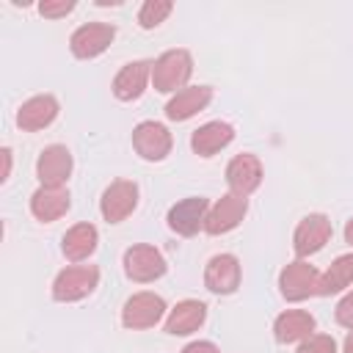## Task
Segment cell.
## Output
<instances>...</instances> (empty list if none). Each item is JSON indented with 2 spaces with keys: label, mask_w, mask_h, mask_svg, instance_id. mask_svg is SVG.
I'll return each instance as SVG.
<instances>
[{
  "label": "cell",
  "mask_w": 353,
  "mask_h": 353,
  "mask_svg": "<svg viewBox=\"0 0 353 353\" xmlns=\"http://www.w3.org/2000/svg\"><path fill=\"white\" fill-rule=\"evenodd\" d=\"M193 72V58L188 50H168L163 52L154 63H152V83L157 91L168 94V91H182L188 77Z\"/></svg>",
  "instance_id": "cell-1"
},
{
  "label": "cell",
  "mask_w": 353,
  "mask_h": 353,
  "mask_svg": "<svg viewBox=\"0 0 353 353\" xmlns=\"http://www.w3.org/2000/svg\"><path fill=\"white\" fill-rule=\"evenodd\" d=\"M97 281H99V268H94V265H72V268H63L55 276V281H52V298L61 301V303L80 301L88 292H94Z\"/></svg>",
  "instance_id": "cell-2"
},
{
  "label": "cell",
  "mask_w": 353,
  "mask_h": 353,
  "mask_svg": "<svg viewBox=\"0 0 353 353\" xmlns=\"http://www.w3.org/2000/svg\"><path fill=\"white\" fill-rule=\"evenodd\" d=\"M165 314V301L154 292H135L132 298H127L124 309H121V323L124 328L141 331V328H152L160 323V317Z\"/></svg>",
  "instance_id": "cell-3"
},
{
  "label": "cell",
  "mask_w": 353,
  "mask_h": 353,
  "mask_svg": "<svg viewBox=\"0 0 353 353\" xmlns=\"http://www.w3.org/2000/svg\"><path fill=\"white\" fill-rule=\"evenodd\" d=\"M116 39V28L113 25H105V22H88V25H80L72 39H69V47H72V55L74 58H97L102 55Z\"/></svg>",
  "instance_id": "cell-4"
},
{
  "label": "cell",
  "mask_w": 353,
  "mask_h": 353,
  "mask_svg": "<svg viewBox=\"0 0 353 353\" xmlns=\"http://www.w3.org/2000/svg\"><path fill=\"white\" fill-rule=\"evenodd\" d=\"M135 204H138V185L130 179L110 182L99 199V210L108 223H121L135 210Z\"/></svg>",
  "instance_id": "cell-5"
},
{
  "label": "cell",
  "mask_w": 353,
  "mask_h": 353,
  "mask_svg": "<svg viewBox=\"0 0 353 353\" xmlns=\"http://www.w3.org/2000/svg\"><path fill=\"white\" fill-rule=\"evenodd\" d=\"M317 281H320V273L314 270V265L303 259L290 262L279 276V287L287 301H306L309 295H317Z\"/></svg>",
  "instance_id": "cell-6"
},
{
  "label": "cell",
  "mask_w": 353,
  "mask_h": 353,
  "mask_svg": "<svg viewBox=\"0 0 353 353\" xmlns=\"http://www.w3.org/2000/svg\"><path fill=\"white\" fill-rule=\"evenodd\" d=\"M248 212V199L245 196H237V193H226L221 196L210 212H207V221H204V232L207 234H223V232H232Z\"/></svg>",
  "instance_id": "cell-7"
},
{
  "label": "cell",
  "mask_w": 353,
  "mask_h": 353,
  "mask_svg": "<svg viewBox=\"0 0 353 353\" xmlns=\"http://www.w3.org/2000/svg\"><path fill=\"white\" fill-rule=\"evenodd\" d=\"M124 273L132 281H154L165 273V259L154 245H132L124 251Z\"/></svg>",
  "instance_id": "cell-8"
},
{
  "label": "cell",
  "mask_w": 353,
  "mask_h": 353,
  "mask_svg": "<svg viewBox=\"0 0 353 353\" xmlns=\"http://www.w3.org/2000/svg\"><path fill=\"white\" fill-rule=\"evenodd\" d=\"M171 132L160 121H141L132 130V146L143 160H163L171 152Z\"/></svg>",
  "instance_id": "cell-9"
},
{
  "label": "cell",
  "mask_w": 353,
  "mask_h": 353,
  "mask_svg": "<svg viewBox=\"0 0 353 353\" xmlns=\"http://www.w3.org/2000/svg\"><path fill=\"white\" fill-rule=\"evenodd\" d=\"M207 212H210L207 199H201V196L182 199V201H176V204L168 210V226H171L176 234H182V237H193L199 229H204Z\"/></svg>",
  "instance_id": "cell-10"
},
{
  "label": "cell",
  "mask_w": 353,
  "mask_h": 353,
  "mask_svg": "<svg viewBox=\"0 0 353 353\" xmlns=\"http://www.w3.org/2000/svg\"><path fill=\"white\" fill-rule=\"evenodd\" d=\"M36 174L41 179L44 188H63V182L72 174V154L66 146L52 143L47 149H41L39 160H36Z\"/></svg>",
  "instance_id": "cell-11"
},
{
  "label": "cell",
  "mask_w": 353,
  "mask_h": 353,
  "mask_svg": "<svg viewBox=\"0 0 353 353\" xmlns=\"http://www.w3.org/2000/svg\"><path fill=\"white\" fill-rule=\"evenodd\" d=\"M328 240H331V221L323 212H312L298 223L292 248L298 256H309V254H317Z\"/></svg>",
  "instance_id": "cell-12"
},
{
  "label": "cell",
  "mask_w": 353,
  "mask_h": 353,
  "mask_svg": "<svg viewBox=\"0 0 353 353\" xmlns=\"http://www.w3.org/2000/svg\"><path fill=\"white\" fill-rule=\"evenodd\" d=\"M204 284L218 295L234 292L240 287V259L234 254H215L204 268Z\"/></svg>",
  "instance_id": "cell-13"
},
{
  "label": "cell",
  "mask_w": 353,
  "mask_h": 353,
  "mask_svg": "<svg viewBox=\"0 0 353 353\" xmlns=\"http://www.w3.org/2000/svg\"><path fill=\"white\" fill-rule=\"evenodd\" d=\"M226 182L232 188V193L237 196H248L259 188L262 182V163L254 154H237L232 157V163L226 165Z\"/></svg>",
  "instance_id": "cell-14"
},
{
  "label": "cell",
  "mask_w": 353,
  "mask_h": 353,
  "mask_svg": "<svg viewBox=\"0 0 353 353\" xmlns=\"http://www.w3.org/2000/svg\"><path fill=\"white\" fill-rule=\"evenodd\" d=\"M58 116V99L52 94H39L30 97L28 102H22V108L17 110V124L25 132H36L44 130L47 124H52Z\"/></svg>",
  "instance_id": "cell-15"
},
{
  "label": "cell",
  "mask_w": 353,
  "mask_h": 353,
  "mask_svg": "<svg viewBox=\"0 0 353 353\" xmlns=\"http://www.w3.org/2000/svg\"><path fill=\"white\" fill-rule=\"evenodd\" d=\"M152 77V63L149 61H132L127 66L119 69V74L113 77V94L121 102H132L143 94L146 80Z\"/></svg>",
  "instance_id": "cell-16"
},
{
  "label": "cell",
  "mask_w": 353,
  "mask_h": 353,
  "mask_svg": "<svg viewBox=\"0 0 353 353\" xmlns=\"http://www.w3.org/2000/svg\"><path fill=\"white\" fill-rule=\"evenodd\" d=\"M210 99H212L210 85H188L171 97V102L165 105V116L171 121H185V119L196 116L199 110H204L210 105Z\"/></svg>",
  "instance_id": "cell-17"
},
{
  "label": "cell",
  "mask_w": 353,
  "mask_h": 353,
  "mask_svg": "<svg viewBox=\"0 0 353 353\" xmlns=\"http://www.w3.org/2000/svg\"><path fill=\"white\" fill-rule=\"evenodd\" d=\"M232 141H234V127L226 121H207L190 135V146L201 157H212L215 152H221Z\"/></svg>",
  "instance_id": "cell-18"
},
{
  "label": "cell",
  "mask_w": 353,
  "mask_h": 353,
  "mask_svg": "<svg viewBox=\"0 0 353 353\" xmlns=\"http://www.w3.org/2000/svg\"><path fill=\"white\" fill-rule=\"evenodd\" d=\"M204 320H207V306L201 301H179L165 317V331L174 336H188L199 331Z\"/></svg>",
  "instance_id": "cell-19"
},
{
  "label": "cell",
  "mask_w": 353,
  "mask_h": 353,
  "mask_svg": "<svg viewBox=\"0 0 353 353\" xmlns=\"http://www.w3.org/2000/svg\"><path fill=\"white\" fill-rule=\"evenodd\" d=\"M314 331V317L303 309H290V312H281L273 323V334H276V342L281 345H292V342H303L306 336H312Z\"/></svg>",
  "instance_id": "cell-20"
},
{
  "label": "cell",
  "mask_w": 353,
  "mask_h": 353,
  "mask_svg": "<svg viewBox=\"0 0 353 353\" xmlns=\"http://www.w3.org/2000/svg\"><path fill=\"white\" fill-rule=\"evenodd\" d=\"M66 210H69V193L63 188H44L41 185L30 196V212L44 223L58 221L61 215H66Z\"/></svg>",
  "instance_id": "cell-21"
},
{
  "label": "cell",
  "mask_w": 353,
  "mask_h": 353,
  "mask_svg": "<svg viewBox=\"0 0 353 353\" xmlns=\"http://www.w3.org/2000/svg\"><path fill=\"white\" fill-rule=\"evenodd\" d=\"M97 240H99L97 226H91V223H74L63 234V245H61L63 248V256L72 259V262H83V259H88L97 251Z\"/></svg>",
  "instance_id": "cell-22"
},
{
  "label": "cell",
  "mask_w": 353,
  "mask_h": 353,
  "mask_svg": "<svg viewBox=\"0 0 353 353\" xmlns=\"http://www.w3.org/2000/svg\"><path fill=\"white\" fill-rule=\"evenodd\" d=\"M350 281H353V251L350 254H342V256H336L331 262V268L317 281V295L342 292L345 287H350Z\"/></svg>",
  "instance_id": "cell-23"
},
{
  "label": "cell",
  "mask_w": 353,
  "mask_h": 353,
  "mask_svg": "<svg viewBox=\"0 0 353 353\" xmlns=\"http://www.w3.org/2000/svg\"><path fill=\"white\" fill-rule=\"evenodd\" d=\"M171 11H174V3H171V0H146V3L141 6V11H138V22H141V28L152 30V28H157Z\"/></svg>",
  "instance_id": "cell-24"
},
{
  "label": "cell",
  "mask_w": 353,
  "mask_h": 353,
  "mask_svg": "<svg viewBox=\"0 0 353 353\" xmlns=\"http://www.w3.org/2000/svg\"><path fill=\"white\" fill-rule=\"evenodd\" d=\"M298 353H336V342L328 334H312L301 342Z\"/></svg>",
  "instance_id": "cell-25"
},
{
  "label": "cell",
  "mask_w": 353,
  "mask_h": 353,
  "mask_svg": "<svg viewBox=\"0 0 353 353\" xmlns=\"http://www.w3.org/2000/svg\"><path fill=\"white\" fill-rule=\"evenodd\" d=\"M72 11H74V3H72V0H61V3L44 0V3H39V14H41V17H50V19L66 17V14H72Z\"/></svg>",
  "instance_id": "cell-26"
},
{
  "label": "cell",
  "mask_w": 353,
  "mask_h": 353,
  "mask_svg": "<svg viewBox=\"0 0 353 353\" xmlns=\"http://www.w3.org/2000/svg\"><path fill=\"white\" fill-rule=\"evenodd\" d=\"M336 323L353 328V292H347V295L336 303Z\"/></svg>",
  "instance_id": "cell-27"
},
{
  "label": "cell",
  "mask_w": 353,
  "mask_h": 353,
  "mask_svg": "<svg viewBox=\"0 0 353 353\" xmlns=\"http://www.w3.org/2000/svg\"><path fill=\"white\" fill-rule=\"evenodd\" d=\"M182 353H221L218 350V345H212V342H204V339H199V342H190Z\"/></svg>",
  "instance_id": "cell-28"
},
{
  "label": "cell",
  "mask_w": 353,
  "mask_h": 353,
  "mask_svg": "<svg viewBox=\"0 0 353 353\" xmlns=\"http://www.w3.org/2000/svg\"><path fill=\"white\" fill-rule=\"evenodd\" d=\"M0 154H3V176H0V179L6 182V179H8V174H11V149H3Z\"/></svg>",
  "instance_id": "cell-29"
},
{
  "label": "cell",
  "mask_w": 353,
  "mask_h": 353,
  "mask_svg": "<svg viewBox=\"0 0 353 353\" xmlns=\"http://www.w3.org/2000/svg\"><path fill=\"white\" fill-rule=\"evenodd\" d=\"M345 243H347V245L353 248V218H350V221L345 223Z\"/></svg>",
  "instance_id": "cell-30"
},
{
  "label": "cell",
  "mask_w": 353,
  "mask_h": 353,
  "mask_svg": "<svg viewBox=\"0 0 353 353\" xmlns=\"http://www.w3.org/2000/svg\"><path fill=\"white\" fill-rule=\"evenodd\" d=\"M342 350H345V353H353V328H350V334L345 336V345H342Z\"/></svg>",
  "instance_id": "cell-31"
}]
</instances>
